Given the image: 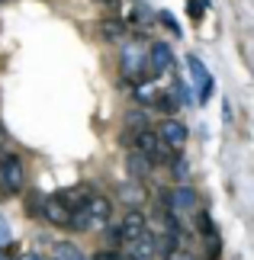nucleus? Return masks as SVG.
I'll return each mask as SVG.
<instances>
[{"instance_id":"1","label":"nucleus","mask_w":254,"mask_h":260,"mask_svg":"<svg viewBox=\"0 0 254 260\" xmlns=\"http://www.w3.org/2000/svg\"><path fill=\"white\" fill-rule=\"evenodd\" d=\"M109 218H113V203L100 193H90L84 203L71 212L68 228H74V232H94V228H103Z\"/></svg>"},{"instance_id":"2","label":"nucleus","mask_w":254,"mask_h":260,"mask_svg":"<svg viewBox=\"0 0 254 260\" xmlns=\"http://www.w3.org/2000/svg\"><path fill=\"white\" fill-rule=\"evenodd\" d=\"M132 148L145 157V161L151 164V167H158V164H171V157H174V151L158 138V132L151 125H145V128H138V132H132Z\"/></svg>"},{"instance_id":"3","label":"nucleus","mask_w":254,"mask_h":260,"mask_svg":"<svg viewBox=\"0 0 254 260\" xmlns=\"http://www.w3.org/2000/svg\"><path fill=\"white\" fill-rule=\"evenodd\" d=\"M174 68V52H171L167 42H151V48L145 52V61H142V81H155L158 74H164Z\"/></svg>"},{"instance_id":"4","label":"nucleus","mask_w":254,"mask_h":260,"mask_svg":"<svg viewBox=\"0 0 254 260\" xmlns=\"http://www.w3.org/2000/svg\"><path fill=\"white\" fill-rule=\"evenodd\" d=\"M23 186H26L23 161L16 154H0V189L7 196H16V193H23Z\"/></svg>"},{"instance_id":"5","label":"nucleus","mask_w":254,"mask_h":260,"mask_svg":"<svg viewBox=\"0 0 254 260\" xmlns=\"http://www.w3.org/2000/svg\"><path fill=\"white\" fill-rule=\"evenodd\" d=\"M155 132H158V138H161V142H164V145L171 148V151H180V148L187 145V138H190L187 125L180 122L177 116H164V119H161V125L155 128Z\"/></svg>"},{"instance_id":"6","label":"nucleus","mask_w":254,"mask_h":260,"mask_svg":"<svg viewBox=\"0 0 254 260\" xmlns=\"http://www.w3.org/2000/svg\"><path fill=\"white\" fill-rule=\"evenodd\" d=\"M187 68H190V77H193V87H196V100L200 103H206V100L212 96V74H209V68L200 61L196 55H187Z\"/></svg>"},{"instance_id":"7","label":"nucleus","mask_w":254,"mask_h":260,"mask_svg":"<svg viewBox=\"0 0 254 260\" xmlns=\"http://www.w3.org/2000/svg\"><path fill=\"white\" fill-rule=\"evenodd\" d=\"M132 247H129V257L132 260H155L158 254H161V238H158V232L155 228H145L135 241H129Z\"/></svg>"},{"instance_id":"8","label":"nucleus","mask_w":254,"mask_h":260,"mask_svg":"<svg viewBox=\"0 0 254 260\" xmlns=\"http://www.w3.org/2000/svg\"><path fill=\"white\" fill-rule=\"evenodd\" d=\"M196 206H200V193L193 186H187V183L174 186L164 196V209H171V212H193Z\"/></svg>"},{"instance_id":"9","label":"nucleus","mask_w":254,"mask_h":260,"mask_svg":"<svg viewBox=\"0 0 254 260\" xmlns=\"http://www.w3.org/2000/svg\"><path fill=\"white\" fill-rule=\"evenodd\" d=\"M39 215H45L48 222L58 225V228H68V222H71V209L58 196H42V209H39Z\"/></svg>"},{"instance_id":"10","label":"nucleus","mask_w":254,"mask_h":260,"mask_svg":"<svg viewBox=\"0 0 254 260\" xmlns=\"http://www.w3.org/2000/svg\"><path fill=\"white\" fill-rule=\"evenodd\" d=\"M148 228V218L138 212V209H129L126 218L119 222V232H123V241H135V238Z\"/></svg>"},{"instance_id":"11","label":"nucleus","mask_w":254,"mask_h":260,"mask_svg":"<svg viewBox=\"0 0 254 260\" xmlns=\"http://www.w3.org/2000/svg\"><path fill=\"white\" fill-rule=\"evenodd\" d=\"M142 61H145V52H142V48H126L123 52V71L132 81H142Z\"/></svg>"},{"instance_id":"12","label":"nucleus","mask_w":254,"mask_h":260,"mask_svg":"<svg viewBox=\"0 0 254 260\" xmlns=\"http://www.w3.org/2000/svg\"><path fill=\"white\" fill-rule=\"evenodd\" d=\"M138 180H126L123 186H119V196H123V203L132 206V209H138L142 206V199H145V193H142V186H135Z\"/></svg>"},{"instance_id":"13","label":"nucleus","mask_w":254,"mask_h":260,"mask_svg":"<svg viewBox=\"0 0 254 260\" xmlns=\"http://www.w3.org/2000/svg\"><path fill=\"white\" fill-rule=\"evenodd\" d=\"M151 106L155 109H161V113H167V116H174L177 113V106H180V100H177V93L171 90V93H155V100H151Z\"/></svg>"},{"instance_id":"14","label":"nucleus","mask_w":254,"mask_h":260,"mask_svg":"<svg viewBox=\"0 0 254 260\" xmlns=\"http://www.w3.org/2000/svg\"><path fill=\"white\" fill-rule=\"evenodd\" d=\"M129 174H132V180H145V177L151 174V164H148L138 151H132V154H129Z\"/></svg>"},{"instance_id":"15","label":"nucleus","mask_w":254,"mask_h":260,"mask_svg":"<svg viewBox=\"0 0 254 260\" xmlns=\"http://www.w3.org/2000/svg\"><path fill=\"white\" fill-rule=\"evenodd\" d=\"M55 260H87V257H84V251H80L77 244L58 241V244H55Z\"/></svg>"},{"instance_id":"16","label":"nucleus","mask_w":254,"mask_h":260,"mask_svg":"<svg viewBox=\"0 0 254 260\" xmlns=\"http://www.w3.org/2000/svg\"><path fill=\"white\" fill-rule=\"evenodd\" d=\"M126 32H129L126 23H116V19L103 23V36H106V39H126Z\"/></svg>"},{"instance_id":"17","label":"nucleus","mask_w":254,"mask_h":260,"mask_svg":"<svg viewBox=\"0 0 254 260\" xmlns=\"http://www.w3.org/2000/svg\"><path fill=\"white\" fill-rule=\"evenodd\" d=\"M103 228H106V247H119V244H126V241H123V232H119V225H109V222H106Z\"/></svg>"},{"instance_id":"18","label":"nucleus","mask_w":254,"mask_h":260,"mask_svg":"<svg viewBox=\"0 0 254 260\" xmlns=\"http://www.w3.org/2000/svg\"><path fill=\"white\" fill-rule=\"evenodd\" d=\"M158 19H161V23H164V26L171 29V32H174V36H184V29H180V23L174 19V13H167V10H161V13H158Z\"/></svg>"},{"instance_id":"19","label":"nucleus","mask_w":254,"mask_h":260,"mask_svg":"<svg viewBox=\"0 0 254 260\" xmlns=\"http://www.w3.org/2000/svg\"><path fill=\"white\" fill-rule=\"evenodd\" d=\"M206 7H209V0H190V16L200 19L203 13H206Z\"/></svg>"},{"instance_id":"20","label":"nucleus","mask_w":254,"mask_h":260,"mask_svg":"<svg viewBox=\"0 0 254 260\" xmlns=\"http://www.w3.org/2000/svg\"><path fill=\"white\" fill-rule=\"evenodd\" d=\"M10 241H13V235H10V225H7V218L0 215V247H7Z\"/></svg>"},{"instance_id":"21","label":"nucleus","mask_w":254,"mask_h":260,"mask_svg":"<svg viewBox=\"0 0 254 260\" xmlns=\"http://www.w3.org/2000/svg\"><path fill=\"white\" fill-rule=\"evenodd\" d=\"M148 16H151V13H148V7L142 4V0H135V7H132V19L138 23V19H148Z\"/></svg>"},{"instance_id":"22","label":"nucleus","mask_w":254,"mask_h":260,"mask_svg":"<svg viewBox=\"0 0 254 260\" xmlns=\"http://www.w3.org/2000/svg\"><path fill=\"white\" fill-rule=\"evenodd\" d=\"M222 119H225V122H232V106H229V100H225V106H222Z\"/></svg>"},{"instance_id":"23","label":"nucleus","mask_w":254,"mask_h":260,"mask_svg":"<svg viewBox=\"0 0 254 260\" xmlns=\"http://www.w3.org/2000/svg\"><path fill=\"white\" fill-rule=\"evenodd\" d=\"M19 260H45V257H39V254H23Z\"/></svg>"},{"instance_id":"24","label":"nucleus","mask_w":254,"mask_h":260,"mask_svg":"<svg viewBox=\"0 0 254 260\" xmlns=\"http://www.w3.org/2000/svg\"><path fill=\"white\" fill-rule=\"evenodd\" d=\"M0 260H10V257H7V254H4V247H0Z\"/></svg>"},{"instance_id":"25","label":"nucleus","mask_w":254,"mask_h":260,"mask_svg":"<svg viewBox=\"0 0 254 260\" xmlns=\"http://www.w3.org/2000/svg\"><path fill=\"white\" fill-rule=\"evenodd\" d=\"M0 135H4V132H0Z\"/></svg>"}]
</instances>
